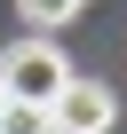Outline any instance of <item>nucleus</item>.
<instances>
[{"label":"nucleus","mask_w":127,"mask_h":134,"mask_svg":"<svg viewBox=\"0 0 127 134\" xmlns=\"http://www.w3.org/2000/svg\"><path fill=\"white\" fill-rule=\"evenodd\" d=\"M64 79H72V63H64V47L40 32V40H16L8 55H0V95H8V103H56L64 95Z\"/></svg>","instance_id":"nucleus-1"},{"label":"nucleus","mask_w":127,"mask_h":134,"mask_svg":"<svg viewBox=\"0 0 127 134\" xmlns=\"http://www.w3.org/2000/svg\"><path fill=\"white\" fill-rule=\"evenodd\" d=\"M48 118H56V134H111V118H119V95L103 87V79H64V95L48 103Z\"/></svg>","instance_id":"nucleus-2"},{"label":"nucleus","mask_w":127,"mask_h":134,"mask_svg":"<svg viewBox=\"0 0 127 134\" xmlns=\"http://www.w3.org/2000/svg\"><path fill=\"white\" fill-rule=\"evenodd\" d=\"M16 16H24L32 32H56V24H72V16H80V0H16Z\"/></svg>","instance_id":"nucleus-3"},{"label":"nucleus","mask_w":127,"mask_h":134,"mask_svg":"<svg viewBox=\"0 0 127 134\" xmlns=\"http://www.w3.org/2000/svg\"><path fill=\"white\" fill-rule=\"evenodd\" d=\"M0 134H56V118L40 103H8V110H0Z\"/></svg>","instance_id":"nucleus-4"},{"label":"nucleus","mask_w":127,"mask_h":134,"mask_svg":"<svg viewBox=\"0 0 127 134\" xmlns=\"http://www.w3.org/2000/svg\"><path fill=\"white\" fill-rule=\"evenodd\" d=\"M0 110H8V95H0Z\"/></svg>","instance_id":"nucleus-5"}]
</instances>
